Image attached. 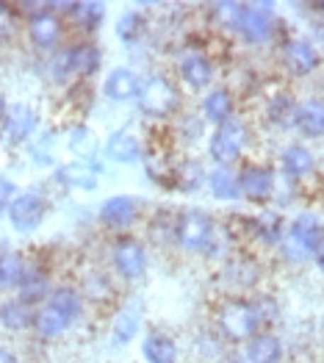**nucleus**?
Segmentation results:
<instances>
[{"label": "nucleus", "mask_w": 324, "mask_h": 363, "mask_svg": "<svg viewBox=\"0 0 324 363\" xmlns=\"http://www.w3.org/2000/svg\"><path fill=\"white\" fill-rule=\"evenodd\" d=\"M216 325H219V333L228 341H250L261 330V316H258V308L250 300L230 297L219 305Z\"/></svg>", "instance_id": "nucleus-1"}, {"label": "nucleus", "mask_w": 324, "mask_h": 363, "mask_svg": "<svg viewBox=\"0 0 324 363\" xmlns=\"http://www.w3.org/2000/svg\"><path fill=\"white\" fill-rule=\"evenodd\" d=\"M247 139H250L247 125H244L241 120H230V122H225V125L216 128V133L211 136V147H208V152H211V158H213L219 167H230L238 155L244 152Z\"/></svg>", "instance_id": "nucleus-2"}, {"label": "nucleus", "mask_w": 324, "mask_h": 363, "mask_svg": "<svg viewBox=\"0 0 324 363\" xmlns=\"http://www.w3.org/2000/svg\"><path fill=\"white\" fill-rule=\"evenodd\" d=\"M175 239L183 250H211L213 242V222L206 211L189 208L177 216Z\"/></svg>", "instance_id": "nucleus-3"}, {"label": "nucleus", "mask_w": 324, "mask_h": 363, "mask_svg": "<svg viewBox=\"0 0 324 363\" xmlns=\"http://www.w3.org/2000/svg\"><path fill=\"white\" fill-rule=\"evenodd\" d=\"M139 106L147 117H167L177 108V91L175 86L161 78L152 75L147 81H142V91H139Z\"/></svg>", "instance_id": "nucleus-4"}, {"label": "nucleus", "mask_w": 324, "mask_h": 363, "mask_svg": "<svg viewBox=\"0 0 324 363\" xmlns=\"http://www.w3.org/2000/svg\"><path fill=\"white\" fill-rule=\"evenodd\" d=\"M274 28V17H272V6L269 3H244L238 11L236 30L250 42V45H261L272 36Z\"/></svg>", "instance_id": "nucleus-5"}, {"label": "nucleus", "mask_w": 324, "mask_h": 363, "mask_svg": "<svg viewBox=\"0 0 324 363\" xmlns=\"http://www.w3.org/2000/svg\"><path fill=\"white\" fill-rule=\"evenodd\" d=\"M61 33H64V26L53 3H45V9L28 17V36L39 50H53L61 42Z\"/></svg>", "instance_id": "nucleus-6"}, {"label": "nucleus", "mask_w": 324, "mask_h": 363, "mask_svg": "<svg viewBox=\"0 0 324 363\" xmlns=\"http://www.w3.org/2000/svg\"><path fill=\"white\" fill-rule=\"evenodd\" d=\"M45 213H48V206H45V200H42L36 191H20V194L14 197V203L9 206L11 228L20 230V233L36 230V228L45 222Z\"/></svg>", "instance_id": "nucleus-7"}, {"label": "nucleus", "mask_w": 324, "mask_h": 363, "mask_svg": "<svg viewBox=\"0 0 324 363\" xmlns=\"http://www.w3.org/2000/svg\"><path fill=\"white\" fill-rule=\"evenodd\" d=\"M111 264L125 280H136L147 272V250L142 247V242L125 236L111 250Z\"/></svg>", "instance_id": "nucleus-8"}, {"label": "nucleus", "mask_w": 324, "mask_h": 363, "mask_svg": "<svg viewBox=\"0 0 324 363\" xmlns=\"http://www.w3.org/2000/svg\"><path fill=\"white\" fill-rule=\"evenodd\" d=\"M238 189H241V194H244L247 200L264 203V200L272 197V191H274V175H272L269 167L247 164V167H241V172H238Z\"/></svg>", "instance_id": "nucleus-9"}, {"label": "nucleus", "mask_w": 324, "mask_h": 363, "mask_svg": "<svg viewBox=\"0 0 324 363\" xmlns=\"http://www.w3.org/2000/svg\"><path fill=\"white\" fill-rule=\"evenodd\" d=\"M142 213V206L136 197L130 194H117L111 200H106L100 206V222L106 228H114V230H122V228H130Z\"/></svg>", "instance_id": "nucleus-10"}, {"label": "nucleus", "mask_w": 324, "mask_h": 363, "mask_svg": "<svg viewBox=\"0 0 324 363\" xmlns=\"http://www.w3.org/2000/svg\"><path fill=\"white\" fill-rule=\"evenodd\" d=\"M283 64L291 75L302 78V75H311L319 67V53L308 39H289L286 48H283Z\"/></svg>", "instance_id": "nucleus-11"}, {"label": "nucleus", "mask_w": 324, "mask_h": 363, "mask_svg": "<svg viewBox=\"0 0 324 363\" xmlns=\"http://www.w3.org/2000/svg\"><path fill=\"white\" fill-rule=\"evenodd\" d=\"M103 91H106V97L114 100V103H128V100L139 97V91H142V78H139L136 72H130V69H114V72L106 78Z\"/></svg>", "instance_id": "nucleus-12"}, {"label": "nucleus", "mask_w": 324, "mask_h": 363, "mask_svg": "<svg viewBox=\"0 0 324 363\" xmlns=\"http://www.w3.org/2000/svg\"><path fill=\"white\" fill-rule=\"evenodd\" d=\"M180 78L191 89H206L208 84L213 81V64H211L206 53L194 50V53L183 56V61H180Z\"/></svg>", "instance_id": "nucleus-13"}, {"label": "nucleus", "mask_w": 324, "mask_h": 363, "mask_svg": "<svg viewBox=\"0 0 324 363\" xmlns=\"http://www.w3.org/2000/svg\"><path fill=\"white\" fill-rule=\"evenodd\" d=\"M294 128L305 139H322L324 136V100H305V103H299Z\"/></svg>", "instance_id": "nucleus-14"}, {"label": "nucleus", "mask_w": 324, "mask_h": 363, "mask_svg": "<svg viewBox=\"0 0 324 363\" xmlns=\"http://www.w3.org/2000/svg\"><path fill=\"white\" fill-rule=\"evenodd\" d=\"M33 319H36V311L28 303H23L20 297L0 305V325L11 333H23V330L33 328Z\"/></svg>", "instance_id": "nucleus-15"}, {"label": "nucleus", "mask_w": 324, "mask_h": 363, "mask_svg": "<svg viewBox=\"0 0 324 363\" xmlns=\"http://www.w3.org/2000/svg\"><path fill=\"white\" fill-rule=\"evenodd\" d=\"M247 361L250 363H280L283 361V344L272 333H258L247 341Z\"/></svg>", "instance_id": "nucleus-16"}, {"label": "nucleus", "mask_w": 324, "mask_h": 363, "mask_svg": "<svg viewBox=\"0 0 324 363\" xmlns=\"http://www.w3.org/2000/svg\"><path fill=\"white\" fill-rule=\"evenodd\" d=\"M106 155L117 164H133L142 158V145L139 139L130 133V130H117L108 136V145H106Z\"/></svg>", "instance_id": "nucleus-17"}, {"label": "nucleus", "mask_w": 324, "mask_h": 363, "mask_svg": "<svg viewBox=\"0 0 324 363\" xmlns=\"http://www.w3.org/2000/svg\"><path fill=\"white\" fill-rule=\"evenodd\" d=\"M33 130H36V114L30 111L28 106L9 108V114H6V139L9 142L20 145V142L28 139Z\"/></svg>", "instance_id": "nucleus-18"}, {"label": "nucleus", "mask_w": 324, "mask_h": 363, "mask_svg": "<svg viewBox=\"0 0 324 363\" xmlns=\"http://www.w3.org/2000/svg\"><path fill=\"white\" fill-rule=\"evenodd\" d=\"M233 108H236V103H233V94L228 89L208 91V97L203 100V114L213 125H225V122L233 120Z\"/></svg>", "instance_id": "nucleus-19"}, {"label": "nucleus", "mask_w": 324, "mask_h": 363, "mask_svg": "<svg viewBox=\"0 0 324 363\" xmlns=\"http://www.w3.org/2000/svg\"><path fill=\"white\" fill-rule=\"evenodd\" d=\"M72 322L61 313V311H56L50 303H45L39 311H36V319H33V330L42 335V338H56V335H61L67 328H69Z\"/></svg>", "instance_id": "nucleus-20"}, {"label": "nucleus", "mask_w": 324, "mask_h": 363, "mask_svg": "<svg viewBox=\"0 0 324 363\" xmlns=\"http://www.w3.org/2000/svg\"><path fill=\"white\" fill-rule=\"evenodd\" d=\"M50 283H48V274L42 272V269H26L23 277H20V300L28 305H36L42 303V300H48L50 297V289H48Z\"/></svg>", "instance_id": "nucleus-21"}, {"label": "nucleus", "mask_w": 324, "mask_h": 363, "mask_svg": "<svg viewBox=\"0 0 324 363\" xmlns=\"http://www.w3.org/2000/svg\"><path fill=\"white\" fill-rule=\"evenodd\" d=\"M145 361L147 363H175L177 361V344L164 333H150L142 344Z\"/></svg>", "instance_id": "nucleus-22"}, {"label": "nucleus", "mask_w": 324, "mask_h": 363, "mask_svg": "<svg viewBox=\"0 0 324 363\" xmlns=\"http://www.w3.org/2000/svg\"><path fill=\"white\" fill-rule=\"evenodd\" d=\"M64 11L69 14V20L84 30L100 28L103 17H106V6L103 3H67Z\"/></svg>", "instance_id": "nucleus-23"}, {"label": "nucleus", "mask_w": 324, "mask_h": 363, "mask_svg": "<svg viewBox=\"0 0 324 363\" xmlns=\"http://www.w3.org/2000/svg\"><path fill=\"white\" fill-rule=\"evenodd\" d=\"M69 61H72V72L75 75H94L97 69H100V64H103V56H100V50H97V45H91V42H81V45H75V48H69Z\"/></svg>", "instance_id": "nucleus-24"}, {"label": "nucleus", "mask_w": 324, "mask_h": 363, "mask_svg": "<svg viewBox=\"0 0 324 363\" xmlns=\"http://www.w3.org/2000/svg\"><path fill=\"white\" fill-rule=\"evenodd\" d=\"M324 236V228L313 219V216H299L294 219V225H291V239L294 244L302 250V252H313V247L319 244V239Z\"/></svg>", "instance_id": "nucleus-25"}, {"label": "nucleus", "mask_w": 324, "mask_h": 363, "mask_svg": "<svg viewBox=\"0 0 324 363\" xmlns=\"http://www.w3.org/2000/svg\"><path fill=\"white\" fill-rule=\"evenodd\" d=\"M316 167V158L313 152L302 145H291L289 150L283 152V169L291 175V178H308Z\"/></svg>", "instance_id": "nucleus-26"}, {"label": "nucleus", "mask_w": 324, "mask_h": 363, "mask_svg": "<svg viewBox=\"0 0 324 363\" xmlns=\"http://www.w3.org/2000/svg\"><path fill=\"white\" fill-rule=\"evenodd\" d=\"M48 303L53 305L56 311H61L69 322H75L81 313H84V297L72 289V286H59L56 291H50V297H48Z\"/></svg>", "instance_id": "nucleus-27"}, {"label": "nucleus", "mask_w": 324, "mask_h": 363, "mask_svg": "<svg viewBox=\"0 0 324 363\" xmlns=\"http://www.w3.org/2000/svg\"><path fill=\"white\" fill-rule=\"evenodd\" d=\"M59 181L64 186H72V189H94L97 172H94V167H89L84 161H72V164H64L59 169Z\"/></svg>", "instance_id": "nucleus-28"}, {"label": "nucleus", "mask_w": 324, "mask_h": 363, "mask_svg": "<svg viewBox=\"0 0 324 363\" xmlns=\"http://www.w3.org/2000/svg\"><path fill=\"white\" fill-rule=\"evenodd\" d=\"M208 183H211L213 197H219V200H236L238 194H241V189H238V172H233L230 167H216L208 175Z\"/></svg>", "instance_id": "nucleus-29"}, {"label": "nucleus", "mask_w": 324, "mask_h": 363, "mask_svg": "<svg viewBox=\"0 0 324 363\" xmlns=\"http://www.w3.org/2000/svg\"><path fill=\"white\" fill-rule=\"evenodd\" d=\"M296 106L294 97L291 94H286V91H280V94H274L272 100H269V108H266V114H269V120L274 122V125H294L296 120Z\"/></svg>", "instance_id": "nucleus-30"}, {"label": "nucleus", "mask_w": 324, "mask_h": 363, "mask_svg": "<svg viewBox=\"0 0 324 363\" xmlns=\"http://www.w3.org/2000/svg\"><path fill=\"white\" fill-rule=\"evenodd\" d=\"M206 181V169L200 161H186L175 169V186L183 191H197Z\"/></svg>", "instance_id": "nucleus-31"}, {"label": "nucleus", "mask_w": 324, "mask_h": 363, "mask_svg": "<svg viewBox=\"0 0 324 363\" xmlns=\"http://www.w3.org/2000/svg\"><path fill=\"white\" fill-rule=\"evenodd\" d=\"M145 28H147L145 17H142V14H136V11H130V14H122V17H119L117 36L125 42V45H136V42L145 36Z\"/></svg>", "instance_id": "nucleus-32"}, {"label": "nucleus", "mask_w": 324, "mask_h": 363, "mask_svg": "<svg viewBox=\"0 0 324 363\" xmlns=\"http://www.w3.org/2000/svg\"><path fill=\"white\" fill-rule=\"evenodd\" d=\"M23 272H26V264L20 255H14V252L0 255V286H20Z\"/></svg>", "instance_id": "nucleus-33"}, {"label": "nucleus", "mask_w": 324, "mask_h": 363, "mask_svg": "<svg viewBox=\"0 0 324 363\" xmlns=\"http://www.w3.org/2000/svg\"><path fill=\"white\" fill-rule=\"evenodd\" d=\"M136 328H139V311L133 308V313L125 308V311H119L117 316V325H114V338L117 341H130L133 335H136Z\"/></svg>", "instance_id": "nucleus-34"}, {"label": "nucleus", "mask_w": 324, "mask_h": 363, "mask_svg": "<svg viewBox=\"0 0 324 363\" xmlns=\"http://www.w3.org/2000/svg\"><path fill=\"white\" fill-rule=\"evenodd\" d=\"M69 147L78 152V155H91V152L97 150V142H94V136H91L89 128H75L72 130V139H69Z\"/></svg>", "instance_id": "nucleus-35"}, {"label": "nucleus", "mask_w": 324, "mask_h": 363, "mask_svg": "<svg viewBox=\"0 0 324 363\" xmlns=\"http://www.w3.org/2000/svg\"><path fill=\"white\" fill-rule=\"evenodd\" d=\"M86 297L89 300H108L111 297V280L103 274L86 277Z\"/></svg>", "instance_id": "nucleus-36"}, {"label": "nucleus", "mask_w": 324, "mask_h": 363, "mask_svg": "<svg viewBox=\"0 0 324 363\" xmlns=\"http://www.w3.org/2000/svg\"><path fill=\"white\" fill-rule=\"evenodd\" d=\"M69 72H72V61H69V50H64V53H59V56H56L53 75H56V81H64Z\"/></svg>", "instance_id": "nucleus-37"}, {"label": "nucleus", "mask_w": 324, "mask_h": 363, "mask_svg": "<svg viewBox=\"0 0 324 363\" xmlns=\"http://www.w3.org/2000/svg\"><path fill=\"white\" fill-rule=\"evenodd\" d=\"M14 197H17V189H14V183L0 181V211H9V206L14 203Z\"/></svg>", "instance_id": "nucleus-38"}, {"label": "nucleus", "mask_w": 324, "mask_h": 363, "mask_svg": "<svg viewBox=\"0 0 324 363\" xmlns=\"http://www.w3.org/2000/svg\"><path fill=\"white\" fill-rule=\"evenodd\" d=\"M11 33V11L6 3H0V39Z\"/></svg>", "instance_id": "nucleus-39"}, {"label": "nucleus", "mask_w": 324, "mask_h": 363, "mask_svg": "<svg viewBox=\"0 0 324 363\" xmlns=\"http://www.w3.org/2000/svg\"><path fill=\"white\" fill-rule=\"evenodd\" d=\"M311 258L316 261V267H319V269H322V272H324V236H322V239H319V244L313 247V252H311Z\"/></svg>", "instance_id": "nucleus-40"}, {"label": "nucleus", "mask_w": 324, "mask_h": 363, "mask_svg": "<svg viewBox=\"0 0 324 363\" xmlns=\"http://www.w3.org/2000/svg\"><path fill=\"white\" fill-rule=\"evenodd\" d=\"M6 114H9V106H6V97L0 94V120H6Z\"/></svg>", "instance_id": "nucleus-41"}, {"label": "nucleus", "mask_w": 324, "mask_h": 363, "mask_svg": "<svg viewBox=\"0 0 324 363\" xmlns=\"http://www.w3.org/2000/svg\"><path fill=\"white\" fill-rule=\"evenodd\" d=\"M313 9H316V11H322V14H324V3H313Z\"/></svg>", "instance_id": "nucleus-42"}]
</instances>
